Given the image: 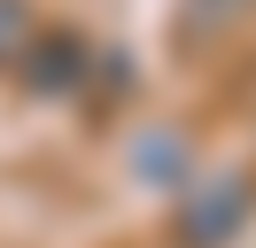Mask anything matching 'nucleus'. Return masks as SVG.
<instances>
[{"label": "nucleus", "instance_id": "obj_1", "mask_svg": "<svg viewBox=\"0 0 256 248\" xmlns=\"http://www.w3.org/2000/svg\"><path fill=\"white\" fill-rule=\"evenodd\" d=\"M248 217H256V186L225 170V178H194L186 186L171 232H178V248H225V240L248 232Z\"/></svg>", "mask_w": 256, "mask_h": 248}, {"label": "nucleus", "instance_id": "obj_2", "mask_svg": "<svg viewBox=\"0 0 256 248\" xmlns=\"http://www.w3.org/2000/svg\"><path fill=\"white\" fill-rule=\"evenodd\" d=\"M78 62H86V46L78 39H47V46H39V86H70V78H78Z\"/></svg>", "mask_w": 256, "mask_h": 248}, {"label": "nucleus", "instance_id": "obj_3", "mask_svg": "<svg viewBox=\"0 0 256 248\" xmlns=\"http://www.w3.org/2000/svg\"><path fill=\"white\" fill-rule=\"evenodd\" d=\"M24 39H32V16H24V0H0V62L16 54Z\"/></svg>", "mask_w": 256, "mask_h": 248}, {"label": "nucleus", "instance_id": "obj_4", "mask_svg": "<svg viewBox=\"0 0 256 248\" xmlns=\"http://www.w3.org/2000/svg\"><path fill=\"white\" fill-rule=\"evenodd\" d=\"M186 163V140H148L140 148V170H178Z\"/></svg>", "mask_w": 256, "mask_h": 248}]
</instances>
